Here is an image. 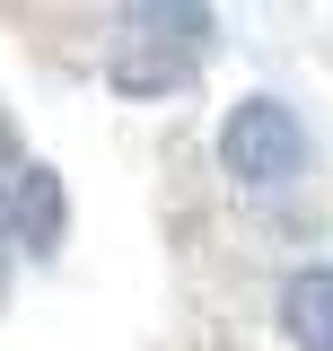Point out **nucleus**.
<instances>
[{"label": "nucleus", "mask_w": 333, "mask_h": 351, "mask_svg": "<svg viewBox=\"0 0 333 351\" xmlns=\"http://www.w3.org/2000/svg\"><path fill=\"white\" fill-rule=\"evenodd\" d=\"M219 158H228L237 184H290V176L307 167V132H298V114L281 97H246V106L219 123Z\"/></svg>", "instance_id": "f257e3e1"}, {"label": "nucleus", "mask_w": 333, "mask_h": 351, "mask_svg": "<svg viewBox=\"0 0 333 351\" xmlns=\"http://www.w3.org/2000/svg\"><path fill=\"white\" fill-rule=\"evenodd\" d=\"M281 334L298 351H333V272H290L281 281Z\"/></svg>", "instance_id": "7ed1b4c3"}, {"label": "nucleus", "mask_w": 333, "mask_h": 351, "mask_svg": "<svg viewBox=\"0 0 333 351\" xmlns=\"http://www.w3.org/2000/svg\"><path fill=\"white\" fill-rule=\"evenodd\" d=\"M0 237H9V184H0Z\"/></svg>", "instance_id": "20e7f679"}, {"label": "nucleus", "mask_w": 333, "mask_h": 351, "mask_svg": "<svg viewBox=\"0 0 333 351\" xmlns=\"http://www.w3.org/2000/svg\"><path fill=\"white\" fill-rule=\"evenodd\" d=\"M9 237L18 246H62V176L53 167H18L9 176Z\"/></svg>", "instance_id": "f03ea898"}]
</instances>
